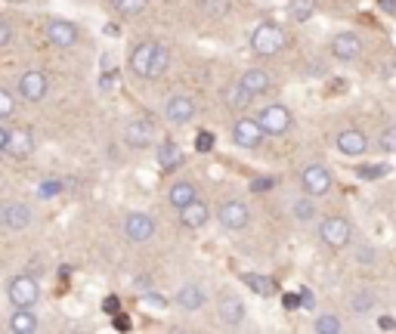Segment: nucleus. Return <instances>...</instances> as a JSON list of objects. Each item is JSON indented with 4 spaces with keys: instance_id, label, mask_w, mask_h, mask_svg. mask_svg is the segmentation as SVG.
<instances>
[{
    "instance_id": "49",
    "label": "nucleus",
    "mask_w": 396,
    "mask_h": 334,
    "mask_svg": "<svg viewBox=\"0 0 396 334\" xmlns=\"http://www.w3.org/2000/svg\"><path fill=\"white\" fill-rule=\"evenodd\" d=\"M285 307H288V309L300 307V297H294V294H288V297H285Z\"/></svg>"
},
{
    "instance_id": "5",
    "label": "nucleus",
    "mask_w": 396,
    "mask_h": 334,
    "mask_svg": "<svg viewBox=\"0 0 396 334\" xmlns=\"http://www.w3.org/2000/svg\"><path fill=\"white\" fill-rule=\"evenodd\" d=\"M263 136H267V130L260 127L257 118H238L236 127H232V139H236V146H242V149H257L263 143Z\"/></svg>"
},
{
    "instance_id": "13",
    "label": "nucleus",
    "mask_w": 396,
    "mask_h": 334,
    "mask_svg": "<svg viewBox=\"0 0 396 334\" xmlns=\"http://www.w3.org/2000/svg\"><path fill=\"white\" fill-rule=\"evenodd\" d=\"M165 115H167V121H174V124H186V121L196 118V103H192L189 96H183V93H177V96L167 99Z\"/></svg>"
},
{
    "instance_id": "23",
    "label": "nucleus",
    "mask_w": 396,
    "mask_h": 334,
    "mask_svg": "<svg viewBox=\"0 0 396 334\" xmlns=\"http://www.w3.org/2000/svg\"><path fill=\"white\" fill-rule=\"evenodd\" d=\"M198 195H196V186L192 183H174L170 186V192H167V201L177 207V211H183L189 201H196Z\"/></svg>"
},
{
    "instance_id": "18",
    "label": "nucleus",
    "mask_w": 396,
    "mask_h": 334,
    "mask_svg": "<svg viewBox=\"0 0 396 334\" xmlns=\"http://www.w3.org/2000/svg\"><path fill=\"white\" fill-rule=\"evenodd\" d=\"M31 207L22 205V201H6V226L10 229H25L31 226Z\"/></svg>"
},
{
    "instance_id": "26",
    "label": "nucleus",
    "mask_w": 396,
    "mask_h": 334,
    "mask_svg": "<svg viewBox=\"0 0 396 334\" xmlns=\"http://www.w3.org/2000/svg\"><path fill=\"white\" fill-rule=\"evenodd\" d=\"M245 285H248V288H251L254 294H260V297H273V294L279 291L273 278H267V276H257V273H248V276H245Z\"/></svg>"
},
{
    "instance_id": "46",
    "label": "nucleus",
    "mask_w": 396,
    "mask_h": 334,
    "mask_svg": "<svg viewBox=\"0 0 396 334\" xmlns=\"http://www.w3.org/2000/svg\"><path fill=\"white\" fill-rule=\"evenodd\" d=\"M378 6H381L384 13H390V15L396 13V0H378Z\"/></svg>"
},
{
    "instance_id": "31",
    "label": "nucleus",
    "mask_w": 396,
    "mask_h": 334,
    "mask_svg": "<svg viewBox=\"0 0 396 334\" xmlns=\"http://www.w3.org/2000/svg\"><path fill=\"white\" fill-rule=\"evenodd\" d=\"M316 13V0H291V19L294 22H307Z\"/></svg>"
},
{
    "instance_id": "29",
    "label": "nucleus",
    "mask_w": 396,
    "mask_h": 334,
    "mask_svg": "<svg viewBox=\"0 0 396 334\" xmlns=\"http://www.w3.org/2000/svg\"><path fill=\"white\" fill-rule=\"evenodd\" d=\"M170 68V50L165 44H158V50H155V62H152V75L149 81H155V77H161Z\"/></svg>"
},
{
    "instance_id": "25",
    "label": "nucleus",
    "mask_w": 396,
    "mask_h": 334,
    "mask_svg": "<svg viewBox=\"0 0 396 334\" xmlns=\"http://www.w3.org/2000/svg\"><path fill=\"white\" fill-rule=\"evenodd\" d=\"M375 304H378V297H375V291L371 288H359L350 297V309L353 313H359V316H366V313H371L375 309Z\"/></svg>"
},
{
    "instance_id": "50",
    "label": "nucleus",
    "mask_w": 396,
    "mask_h": 334,
    "mask_svg": "<svg viewBox=\"0 0 396 334\" xmlns=\"http://www.w3.org/2000/svg\"><path fill=\"white\" fill-rule=\"evenodd\" d=\"M106 309H108V313H115V309H118V300L108 297V300H106Z\"/></svg>"
},
{
    "instance_id": "30",
    "label": "nucleus",
    "mask_w": 396,
    "mask_h": 334,
    "mask_svg": "<svg viewBox=\"0 0 396 334\" xmlns=\"http://www.w3.org/2000/svg\"><path fill=\"white\" fill-rule=\"evenodd\" d=\"M291 211H294V217H298L300 223H309V220H313V217H316V205H313V195H307V198H298V201H294V207H291Z\"/></svg>"
},
{
    "instance_id": "19",
    "label": "nucleus",
    "mask_w": 396,
    "mask_h": 334,
    "mask_svg": "<svg viewBox=\"0 0 396 334\" xmlns=\"http://www.w3.org/2000/svg\"><path fill=\"white\" fill-rule=\"evenodd\" d=\"M180 220H183V226H189V229H198V226H205L207 223V205L205 201H189V205L180 211Z\"/></svg>"
},
{
    "instance_id": "10",
    "label": "nucleus",
    "mask_w": 396,
    "mask_h": 334,
    "mask_svg": "<svg viewBox=\"0 0 396 334\" xmlns=\"http://www.w3.org/2000/svg\"><path fill=\"white\" fill-rule=\"evenodd\" d=\"M217 313H220V322H223V325H229V328H238V325L245 322L248 309H245V304L236 297V294H220Z\"/></svg>"
},
{
    "instance_id": "15",
    "label": "nucleus",
    "mask_w": 396,
    "mask_h": 334,
    "mask_svg": "<svg viewBox=\"0 0 396 334\" xmlns=\"http://www.w3.org/2000/svg\"><path fill=\"white\" fill-rule=\"evenodd\" d=\"M46 41L56 44V46H75L77 44V28L65 19H53L46 25Z\"/></svg>"
},
{
    "instance_id": "47",
    "label": "nucleus",
    "mask_w": 396,
    "mask_h": 334,
    "mask_svg": "<svg viewBox=\"0 0 396 334\" xmlns=\"http://www.w3.org/2000/svg\"><path fill=\"white\" fill-rule=\"evenodd\" d=\"M6 143H10V130L0 127V152H6Z\"/></svg>"
},
{
    "instance_id": "21",
    "label": "nucleus",
    "mask_w": 396,
    "mask_h": 334,
    "mask_svg": "<svg viewBox=\"0 0 396 334\" xmlns=\"http://www.w3.org/2000/svg\"><path fill=\"white\" fill-rule=\"evenodd\" d=\"M10 328L15 334H31V331H37V316L31 313V307H19L15 313L10 316Z\"/></svg>"
},
{
    "instance_id": "20",
    "label": "nucleus",
    "mask_w": 396,
    "mask_h": 334,
    "mask_svg": "<svg viewBox=\"0 0 396 334\" xmlns=\"http://www.w3.org/2000/svg\"><path fill=\"white\" fill-rule=\"evenodd\" d=\"M242 87H248L254 96H260V93H267L269 87H273V77L263 72V68H248V72L242 75Z\"/></svg>"
},
{
    "instance_id": "41",
    "label": "nucleus",
    "mask_w": 396,
    "mask_h": 334,
    "mask_svg": "<svg viewBox=\"0 0 396 334\" xmlns=\"http://www.w3.org/2000/svg\"><path fill=\"white\" fill-rule=\"evenodd\" d=\"M207 10H211V13H226L229 10V0H207Z\"/></svg>"
},
{
    "instance_id": "14",
    "label": "nucleus",
    "mask_w": 396,
    "mask_h": 334,
    "mask_svg": "<svg viewBox=\"0 0 396 334\" xmlns=\"http://www.w3.org/2000/svg\"><path fill=\"white\" fill-rule=\"evenodd\" d=\"M338 149L344 155H350V158H359V155L369 152V139L362 130H340L338 134Z\"/></svg>"
},
{
    "instance_id": "28",
    "label": "nucleus",
    "mask_w": 396,
    "mask_h": 334,
    "mask_svg": "<svg viewBox=\"0 0 396 334\" xmlns=\"http://www.w3.org/2000/svg\"><path fill=\"white\" fill-rule=\"evenodd\" d=\"M316 334H340L344 331V325H340V319L335 313H322V316H316Z\"/></svg>"
},
{
    "instance_id": "48",
    "label": "nucleus",
    "mask_w": 396,
    "mask_h": 334,
    "mask_svg": "<svg viewBox=\"0 0 396 334\" xmlns=\"http://www.w3.org/2000/svg\"><path fill=\"white\" fill-rule=\"evenodd\" d=\"M146 304H152V307H165V300L155 297V294H146Z\"/></svg>"
},
{
    "instance_id": "8",
    "label": "nucleus",
    "mask_w": 396,
    "mask_h": 334,
    "mask_svg": "<svg viewBox=\"0 0 396 334\" xmlns=\"http://www.w3.org/2000/svg\"><path fill=\"white\" fill-rule=\"evenodd\" d=\"M155 139V124L152 118H134L124 127V143L130 146V149H146Z\"/></svg>"
},
{
    "instance_id": "51",
    "label": "nucleus",
    "mask_w": 396,
    "mask_h": 334,
    "mask_svg": "<svg viewBox=\"0 0 396 334\" xmlns=\"http://www.w3.org/2000/svg\"><path fill=\"white\" fill-rule=\"evenodd\" d=\"M0 226H6V205H0Z\"/></svg>"
},
{
    "instance_id": "45",
    "label": "nucleus",
    "mask_w": 396,
    "mask_h": 334,
    "mask_svg": "<svg viewBox=\"0 0 396 334\" xmlns=\"http://www.w3.org/2000/svg\"><path fill=\"white\" fill-rule=\"evenodd\" d=\"M115 328L127 331V328H130V319H127V316H124V313H118V316H115Z\"/></svg>"
},
{
    "instance_id": "3",
    "label": "nucleus",
    "mask_w": 396,
    "mask_h": 334,
    "mask_svg": "<svg viewBox=\"0 0 396 334\" xmlns=\"http://www.w3.org/2000/svg\"><path fill=\"white\" fill-rule=\"evenodd\" d=\"M300 183H304L307 195L322 198V195H328V189H331V170L322 165H309V167H304V174H300Z\"/></svg>"
},
{
    "instance_id": "44",
    "label": "nucleus",
    "mask_w": 396,
    "mask_h": 334,
    "mask_svg": "<svg viewBox=\"0 0 396 334\" xmlns=\"http://www.w3.org/2000/svg\"><path fill=\"white\" fill-rule=\"evenodd\" d=\"M378 328H381V331H393L396 322L390 319V316H381V319H378Z\"/></svg>"
},
{
    "instance_id": "40",
    "label": "nucleus",
    "mask_w": 396,
    "mask_h": 334,
    "mask_svg": "<svg viewBox=\"0 0 396 334\" xmlns=\"http://www.w3.org/2000/svg\"><path fill=\"white\" fill-rule=\"evenodd\" d=\"M10 41H13V28L6 25L4 19H0V46H6V44H10Z\"/></svg>"
},
{
    "instance_id": "2",
    "label": "nucleus",
    "mask_w": 396,
    "mask_h": 334,
    "mask_svg": "<svg viewBox=\"0 0 396 334\" xmlns=\"http://www.w3.org/2000/svg\"><path fill=\"white\" fill-rule=\"evenodd\" d=\"M350 236H353V226L347 217H325L322 226H319V238L331 251H344L350 245Z\"/></svg>"
},
{
    "instance_id": "32",
    "label": "nucleus",
    "mask_w": 396,
    "mask_h": 334,
    "mask_svg": "<svg viewBox=\"0 0 396 334\" xmlns=\"http://www.w3.org/2000/svg\"><path fill=\"white\" fill-rule=\"evenodd\" d=\"M378 149L387 152V155L396 152V124H390V127L381 130V136H378Z\"/></svg>"
},
{
    "instance_id": "43",
    "label": "nucleus",
    "mask_w": 396,
    "mask_h": 334,
    "mask_svg": "<svg viewBox=\"0 0 396 334\" xmlns=\"http://www.w3.org/2000/svg\"><path fill=\"white\" fill-rule=\"evenodd\" d=\"M112 87H115V75H112V72L99 77V90H112Z\"/></svg>"
},
{
    "instance_id": "35",
    "label": "nucleus",
    "mask_w": 396,
    "mask_h": 334,
    "mask_svg": "<svg viewBox=\"0 0 396 334\" xmlns=\"http://www.w3.org/2000/svg\"><path fill=\"white\" fill-rule=\"evenodd\" d=\"M62 192V183L59 180H44L41 186H37V195L41 198H56Z\"/></svg>"
},
{
    "instance_id": "17",
    "label": "nucleus",
    "mask_w": 396,
    "mask_h": 334,
    "mask_svg": "<svg viewBox=\"0 0 396 334\" xmlns=\"http://www.w3.org/2000/svg\"><path fill=\"white\" fill-rule=\"evenodd\" d=\"M6 152L13 158H28L34 152V139H31L28 130H10V143H6Z\"/></svg>"
},
{
    "instance_id": "42",
    "label": "nucleus",
    "mask_w": 396,
    "mask_h": 334,
    "mask_svg": "<svg viewBox=\"0 0 396 334\" xmlns=\"http://www.w3.org/2000/svg\"><path fill=\"white\" fill-rule=\"evenodd\" d=\"M300 307H307V309L316 307V297H313V291H309V288L300 291Z\"/></svg>"
},
{
    "instance_id": "9",
    "label": "nucleus",
    "mask_w": 396,
    "mask_h": 334,
    "mask_svg": "<svg viewBox=\"0 0 396 334\" xmlns=\"http://www.w3.org/2000/svg\"><path fill=\"white\" fill-rule=\"evenodd\" d=\"M331 53H335V59L340 62H353L362 56V37L353 34V31H340L335 34V41H331Z\"/></svg>"
},
{
    "instance_id": "38",
    "label": "nucleus",
    "mask_w": 396,
    "mask_h": 334,
    "mask_svg": "<svg viewBox=\"0 0 396 334\" xmlns=\"http://www.w3.org/2000/svg\"><path fill=\"white\" fill-rule=\"evenodd\" d=\"M273 186H276L273 176H260V180H254V183H251V192H257V195H260V192L273 189Z\"/></svg>"
},
{
    "instance_id": "33",
    "label": "nucleus",
    "mask_w": 396,
    "mask_h": 334,
    "mask_svg": "<svg viewBox=\"0 0 396 334\" xmlns=\"http://www.w3.org/2000/svg\"><path fill=\"white\" fill-rule=\"evenodd\" d=\"M146 4H149V0H112V6H115L118 13H124V15H134V13H139Z\"/></svg>"
},
{
    "instance_id": "4",
    "label": "nucleus",
    "mask_w": 396,
    "mask_h": 334,
    "mask_svg": "<svg viewBox=\"0 0 396 334\" xmlns=\"http://www.w3.org/2000/svg\"><path fill=\"white\" fill-rule=\"evenodd\" d=\"M217 220H220L223 229L238 232V229H245L248 223H251V211H248L245 201H223L220 211H217Z\"/></svg>"
},
{
    "instance_id": "16",
    "label": "nucleus",
    "mask_w": 396,
    "mask_h": 334,
    "mask_svg": "<svg viewBox=\"0 0 396 334\" xmlns=\"http://www.w3.org/2000/svg\"><path fill=\"white\" fill-rule=\"evenodd\" d=\"M155 50H158V44H139L136 50L130 53V68H134L136 77H149V75H152Z\"/></svg>"
},
{
    "instance_id": "1",
    "label": "nucleus",
    "mask_w": 396,
    "mask_h": 334,
    "mask_svg": "<svg viewBox=\"0 0 396 334\" xmlns=\"http://www.w3.org/2000/svg\"><path fill=\"white\" fill-rule=\"evenodd\" d=\"M285 44H288V37H285V31L279 25H257L251 34V50L257 53V56H276V53L285 50Z\"/></svg>"
},
{
    "instance_id": "7",
    "label": "nucleus",
    "mask_w": 396,
    "mask_h": 334,
    "mask_svg": "<svg viewBox=\"0 0 396 334\" xmlns=\"http://www.w3.org/2000/svg\"><path fill=\"white\" fill-rule=\"evenodd\" d=\"M257 121H260V127L267 130L269 136H279V134H285V130L291 127V112L285 105H267L257 115Z\"/></svg>"
},
{
    "instance_id": "22",
    "label": "nucleus",
    "mask_w": 396,
    "mask_h": 334,
    "mask_svg": "<svg viewBox=\"0 0 396 334\" xmlns=\"http://www.w3.org/2000/svg\"><path fill=\"white\" fill-rule=\"evenodd\" d=\"M177 304L183 309H201L205 307V291H201V285H183V288L177 291Z\"/></svg>"
},
{
    "instance_id": "34",
    "label": "nucleus",
    "mask_w": 396,
    "mask_h": 334,
    "mask_svg": "<svg viewBox=\"0 0 396 334\" xmlns=\"http://www.w3.org/2000/svg\"><path fill=\"white\" fill-rule=\"evenodd\" d=\"M356 174L362 180H378V176H387V165H362V167H356Z\"/></svg>"
},
{
    "instance_id": "36",
    "label": "nucleus",
    "mask_w": 396,
    "mask_h": 334,
    "mask_svg": "<svg viewBox=\"0 0 396 334\" xmlns=\"http://www.w3.org/2000/svg\"><path fill=\"white\" fill-rule=\"evenodd\" d=\"M13 108H15V103H13L10 90H4V87H0V118H10V115H13Z\"/></svg>"
},
{
    "instance_id": "11",
    "label": "nucleus",
    "mask_w": 396,
    "mask_h": 334,
    "mask_svg": "<svg viewBox=\"0 0 396 334\" xmlns=\"http://www.w3.org/2000/svg\"><path fill=\"white\" fill-rule=\"evenodd\" d=\"M19 93L28 103H41L46 96V75L44 72H25L19 77Z\"/></svg>"
},
{
    "instance_id": "27",
    "label": "nucleus",
    "mask_w": 396,
    "mask_h": 334,
    "mask_svg": "<svg viewBox=\"0 0 396 334\" xmlns=\"http://www.w3.org/2000/svg\"><path fill=\"white\" fill-rule=\"evenodd\" d=\"M251 99H254V93L248 87H242V81H238L236 87L226 93V105L229 108H248V105H251Z\"/></svg>"
},
{
    "instance_id": "37",
    "label": "nucleus",
    "mask_w": 396,
    "mask_h": 334,
    "mask_svg": "<svg viewBox=\"0 0 396 334\" xmlns=\"http://www.w3.org/2000/svg\"><path fill=\"white\" fill-rule=\"evenodd\" d=\"M196 149H198V152H211V149H214V136L207 134V130L196 136Z\"/></svg>"
},
{
    "instance_id": "6",
    "label": "nucleus",
    "mask_w": 396,
    "mask_h": 334,
    "mask_svg": "<svg viewBox=\"0 0 396 334\" xmlns=\"http://www.w3.org/2000/svg\"><path fill=\"white\" fill-rule=\"evenodd\" d=\"M37 297H41V288H37L34 276H15L10 282V300L15 307H34Z\"/></svg>"
},
{
    "instance_id": "39",
    "label": "nucleus",
    "mask_w": 396,
    "mask_h": 334,
    "mask_svg": "<svg viewBox=\"0 0 396 334\" xmlns=\"http://www.w3.org/2000/svg\"><path fill=\"white\" fill-rule=\"evenodd\" d=\"M356 263H375V251L371 248H359L356 251Z\"/></svg>"
},
{
    "instance_id": "24",
    "label": "nucleus",
    "mask_w": 396,
    "mask_h": 334,
    "mask_svg": "<svg viewBox=\"0 0 396 334\" xmlns=\"http://www.w3.org/2000/svg\"><path fill=\"white\" fill-rule=\"evenodd\" d=\"M183 161V152H180V146L174 143V139H165V143H158V165L165 167V170H174L177 165Z\"/></svg>"
},
{
    "instance_id": "12",
    "label": "nucleus",
    "mask_w": 396,
    "mask_h": 334,
    "mask_svg": "<svg viewBox=\"0 0 396 334\" xmlns=\"http://www.w3.org/2000/svg\"><path fill=\"white\" fill-rule=\"evenodd\" d=\"M124 232H127L130 242H149L155 236V220L149 214H130L124 223Z\"/></svg>"
}]
</instances>
